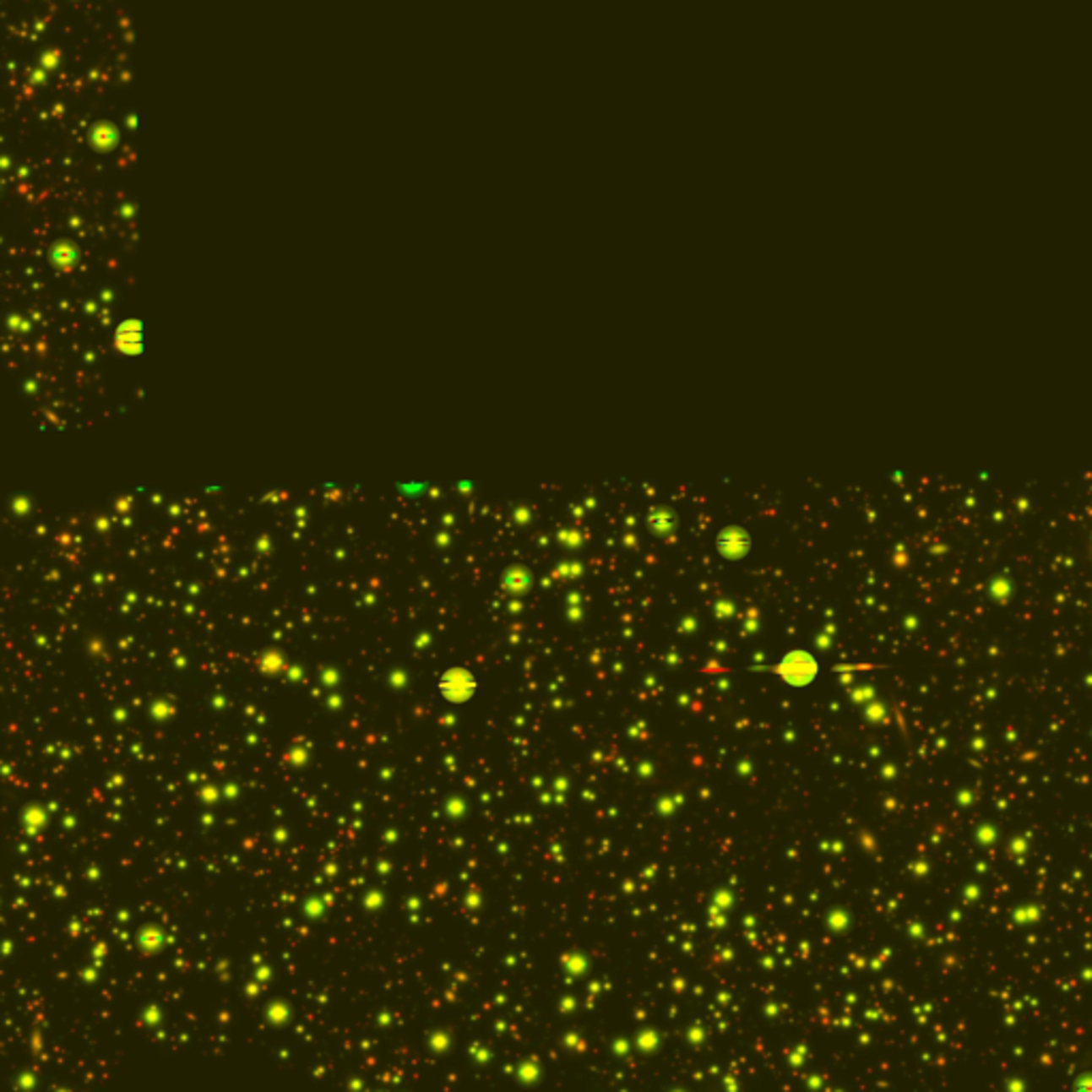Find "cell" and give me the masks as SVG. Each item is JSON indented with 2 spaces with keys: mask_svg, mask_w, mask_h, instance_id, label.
<instances>
[{
  "mask_svg": "<svg viewBox=\"0 0 1092 1092\" xmlns=\"http://www.w3.org/2000/svg\"><path fill=\"white\" fill-rule=\"evenodd\" d=\"M437 689H440L442 696H444L448 702H453V704H464V702L472 700L474 698V693H476L478 689V681L468 668L454 666V668H448L444 675L440 676V681H437Z\"/></svg>",
  "mask_w": 1092,
  "mask_h": 1092,
  "instance_id": "cell-2",
  "label": "cell"
},
{
  "mask_svg": "<svg viewBox=\"0 0 1092 1092\" xmlns=\"http://www.w3.org/2000/svg\"><path fill=\"white\" fill-rule=\"evenodd\" d=\"M774 672L787 687L802 689L819 676V660L807 649H791L779 660Z\"/></svg>",
  "mask_w": 1092,
  "mask_h": 1092,
  "instance_id": "cell-1",
  "label": "cell"
},
{
  "mask_svg": "<svg viewBox=\"0 0 1092 1092\" xmlns=\"http://www.w3.org/2000/svg\"><path fill=\"white\" fill-rule=\"evenodd\" d=\"M675 514L670 513L668 508H655L649 514V527L655 534H668V531L675 530Z\"/></svg>",
  "mask_w": 1092,
  "mask_h": 1092,
  "instance_id": "cell-6",
  "label": "cell"
},
{
  "mask_svg": "<svg viewBox=\"0 0 1092 1092\" xmlns=\"http://www.w3.org/2000/svg\"><path fill=\"white\" fill-rule=\"evenodd\" d=\"M531 583H534V576H531V572L523 566L510 568V570L506 572V576H503V587H506V591H510V594H525V591H530Z\"/></svg>",
  "mask_w": 1092,
  "mask_h": 1092,
  "instance_id": "cell-5",
  "label": "cell"
},
{
  "mask_svg": "<svg viewBox=\"0 0 1092 1092\" xmlns=\"http://www.w3.org/2000/svg\"><path fill=\"white\" fill-rule=\"evenodd\" d=\"M753 538L741 525H728L717 534V553L725 562H741L751 553Z\"/></svg>",
  "mask_w": 1092,
  "mask_h": 1092,
  "instance_id": "cell-3",
  "label": "cell"
},
{
  "mask_svg": "<svg viewBox=\"0 0 1092 1092\" xmlns=\"http://www.w3.org/2000/svg\"><path fill=\"white\" fill-rule=\"evenodd\" d=\"M116 346L124 355H139L144 350V323L124 320L116 331Z\"/></svg>",
  "mask_w": 1092,
  "mask_h": 1092,
  "instance_id": "cell-4",
  "label": "cell"
}]
</instances>
